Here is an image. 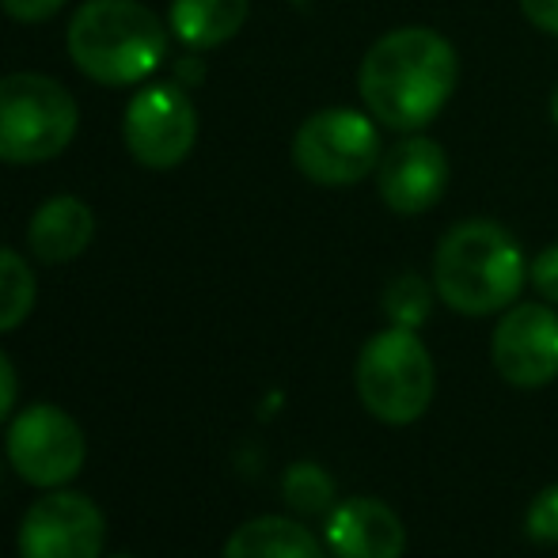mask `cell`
<instances>
[{
	"mask_svg": "<svg viewBox=\"0 0 558 558\" xmlns=\"http://www.w3.org/2000/svg\"><path fill=\"white\" fill-rule=\"evenodd\" d=\"M327 551L331 558H403L407 524L380 498H345L327 513Z\"/></svg>",
	"mask_w": 558,
	"mask_h": 558,
	"instance_id": "7c38bea8",
	"label": "cell"
},
{
	"mask_svg": "<svg viewBox=\"0 0 558 558\" xmlns=\"http://www.w3.org/2000/svg\"><path fill=\"white\" fill-rule=\"evenodd\" d=\"M529 278L521 243L494 221H460L434 251V289L460 316H494L517 304Z\"/></svg>",
	"mask_w": 558,
	"mask_h": 558,
	"instance_id": "7a4b0ae2",
	"label": "cell"
},
{
	"mask_svg": "<svg viewBox=\"0 0 558 558\" xmlns=\"http://www.w3.org/2000/svg\"><path fill=\"white\" fill-rule=\"evenodd\" d=\"M281 498L293 513L301 517H319L335 509V478L327 475V468L312 460L289 463L281 475Z\"/></svg>",
	"mask_w": 558,
	"mask_h": 558,
	"instance_id": "e0dca14e",
	"label": "cell"
},
{
	"mask_svg": "<svg viewBox=\"0 0 558 558\" xmlns=\"http://www.w3.org/2000/svg\"><path fill=\"white\" fill-rule=\"evenodd\" d=\"M81 107L61 81L43 73L0 76V160L46 163L76 137Z\"/></svg>",
	"mask_w": 558,
	"mask_h": 558,
	"instance_id": "5b68a950",
	"label": "cell"
},
{
	"mask_svg": "<svg viewBox=\"0 0 558 558\" xmlns=\"http://www.w3.org/2000/svg\"><path fill=\"white\" fill-rule=\"evenodd\" d=\"M376 118L350 111V107H327L301 122L293 137V163L308 183L316 186H357L384 160Z\"/></svg>",
	"mask_w": 558,
	"mask_h": 558,
	"instance_id": "8992f818",
	"label": "cell"
},
{
	"mask_svg": "<svg viewBox=\"0 0 558 558\" xmlns=\"http://www.w3.org/2000/svg\"><path fill=\"white\" fill-rule=\"evenodd\" d=\"M521 12L544 35H558V0H521Z\"/></svg>",
	"mask_w": 558,
	"mask_h": 558,
	"instance_id": "603a6c76",
	"label": "cell"
},
{
	"mask_svg": "<svg viewBox=\"0 0 558 558\" xmlns=\"http://www.w3.org/2000/svg\"><path fill=\"white\" fill-rule=\"evenodd\" d=\"M107 517L81 490H46L20 521V558H104Z\"/></svg>",
	"mask_w": 558,
	"mask_h": 558,
	"instance_id": "9c48e42d",
	"label": "cell"
},
{
	"mask_svg": "<svg viewBox=\"0 0 558 558\" xmlns=\"http://www.w3.org/2000/svg\"><path fill=\"white\" fill-rule=\"evenodd\" d=\"M92 235H96V214L88 202L73 198V194H58L35 209L27 225V247L38 263L65 266L92 247Z\"/></svg>",
	"mask_w": 558,
	"mask_h": 558,
	"instance_id": "4fadbf2b",
	"label": "cell"
},
{
	"mask_svg": "<svg viewBox=\"0 0 558 558\" xmlns=\"http://www.w3.org/2000/svg\"><path fill=\"white\" fill-rule=\"evenodd\" d=\"M15 399H20V376L8 353L0 350V426L8 422V414H15Z\"/></svg>",
	"mask_w": 558,
	"mask_h": 558,
	"instance_id": "7402d4cb",
	"label": "cell"
},
{
	"mask_svg": "<svg viewBox=\"0 0 558 558\" xmlns=\"http://www.w3.org/2000/svg\"><path fill=\"white\" fill-rule=\"evenodd\" d=\"M460 84L456 46L434 27H396L368 46L357 92L368 114L399 133H418L448 107Z\"/></svg>",
	"mask_w": 558,
	"mask_h": 558,
	"instance_id": "6da1fadb",
	"label": "cell"
},
{
	"mask_svg": "<svg viewBox=\"0 0 558 558\" xmlns=\"http://www.w3.org/2000/svg\"><path fill=\"white\" fill-rule=\"evenodd\" d=\"M490 361L513 388H547L558 380V312L555 304H513L490 338Z\"/></svg>",
	"mask_w": 558,
	"mask_h": 558,
	"instance_id": "30bf717a",
	"label": "cell"
},
{
	"mask_svg": "<svg viewBox=\"0 0 558 558\" xmlns=\"http://www.w3.org/2000/svg\"><path fill=\"white\" fill-rule=\"evenodd\" d=\"M524 529L536 544H558V483L536 494L529 517H524Z\"/></svg>",
	"mask_w": 558,
	"mask_h": 558,
	"instance_id": "d6986e66",
	"label": "cell"
},
{
	"mask_svg": "<svg viewBox=\"0 0 558 558\" xmlns=\"http://www.w3.org/2000/svg\"><path fill=\"white\" fill-rule=\"evenodd\" d=\"M251 0H171V35L191 50H217L240 35Z\"/></svg>",
	"mask_w": 558,
	"mask_h": 558,
	"instance_id": "9a60e30c",
	"label": "cell"
},
{
	"mask_svg": "<svg viewBox=\"0 0 558 558\" xmlns=\"http://www.w3.org/2000/svg\"><path fill=\"white\" fill-rule=\"evenodd\" d=\"M61 4H65V0H0V8H4L15 23H46L61 12Z\"/></svg>",
	"mask_w": 558,
	"mask_h": 558,
	"instance_id": "44dd1931",
	"label": "cell"
},
{
	"mask_svg": "<svg viewBox=\"0 0 558 558\" xmlns=\"http://www.w3.org/2000/svg\"><path fill=\"white\" fill-rule=\"evenodd\" d=\"M8 463L27 486L58 490L84 471L88 437L84 426L58 403H31L8 422Z\"/></svg>",
	"mask_w": 558,
	"mask_h": 558,
	"instance_id": "52a82bcc",
	"label": "cell"
},
{
	"mask_svg": "<svg viewBox=\"0 0 558 558\" xmlns=\"http://www.w3.org/2000/svg\"><path fill=\"white\" fill-rule=\"evenodd\" d=\"M327 544L293 517H251L228 536L221 558H327Z\"/></svg>",
	"mask_w": 558,
	"mask_h": 558,
	"instance_id": "5bb4252c",
	"label": "cell"
},
{
	"mask_svg": "<svg viewBox=\"0 0 558 558\" xmlns=\"http://www.w3.org/2000/svg\"><path fill=\"white\" fill-rule=\"evenodd\" d=\"M376 186L391 214L422 217L448 191V156L434 137H403L391 153H384L376 168Z\"/></svg>",
	"mask_w": 558,
	"mask_h": 558,
	"instance_id": "8fae6325",
	"label": "cell"
},
{
	"mask_svg": "<svg viewBox=\"0 0 558 558\" xmlns=\"http://www.w3.org/2000/svg\"><path fill=\"white\" fill-rule=\"evenodd\" d=\"M551 118H555V125H558V84H555V92H551Z\"/></svg>",
	"mask_w": 558,
	"mask_h": 558,
	"instance_id": "cb8c5ba5",
	"label": "cell"
},
{
	"mask_svg": "<svg viewBox=\"0 0 558 558\" xmlns=\"http://www.w3.org/2000/svg\"><path fill=\"white\" fill-rule=\"evenodd\" d=\"M437 391V368L426 342L411 327H388L361 345L357 396L384 426H411L429 411Z\"/></svg>",
	"mask_w": 558,
	"mask_h": 558,
	"instance_id": "277c9868",
	"label": "cell"
},
{
	"mask_svg": "<svg viewBox=\"0 0 558 558\" xmlns=\"http://www.w3.org/2000/svg\"><path fill=\"white\" fill-rule=\"evenodd\" d=\"M111 558H130V555H111Z\"/></svg>",
	"mask_w": 558,
	"mask_h": 558,
	"instance_id": "d4e9b609",
	"label": "cell"
},
{
	"mask_svg": "<svg viewBox=\"0 0 558 558\" xmlns=\"http://www.w3.org/2000/svg\"><path fill=\"white\" fill-rule=\"evenodd\" d=\"M35 301H38L35 270L23 263L20 251L0 247V335L27 324V316L35 312Z\"/></svg>",
	"mask_w": 558,
	"mask_h": 558,
	"instance_id": "2e32d148",
	"label": "cell"
},
{
	"mask_svg": "<svg viewBox=\"0 0 558 558\" xmlns=\"http://www.w3.org/2000/svg\"><path fill=\"white\" fill-rule=\"evenodd\" d=\"M69 58L88 81L125 88L168 58V27L137 0H88L69 20Z\"/></svg>",
	"mask_w": 558,
	"mask_h": 558,
	"instance_id": "3957f363",
	"label": "cell"
},
{
	"mask_svg": "<svg viewBox=\"0 0 558 558\" xmlns=\"http://www.w3.org/2000/svg\"><path fill=\"white\" fill-rule=\"evenodd\" d=\"M434 293L437 289L429 286L426 278H418V274H399V278H391V286L384 289V312H388L391 327H411V331H418L429 319Z\"/></svg>",
	"mask_w": 558,
	"mask_h": 558,
	"instance_id": "ac0fdd59",
	"label": "cell"
},
{
	"mask_svg": "<svg viewBox=\"0 0 558 558\" xmlns=\"http://www.w3.org/2000/svg\"><path fill=\"white\" fill-rule=\"evenodd\" d=\"M529 281L536 286V293L544 296L547 304H555V308H558V243L544 247L536 258H532Z\"/></svg>",
	"mask_w": 558,
	"mask_h": 558,
	"instance_id": "ffe728a7",
	"label": "cell"
},
{
	"mask_svg": "<svg viewBox=\"0 0 558 558\" xmlns=\"http://www.w3.org/2000/svg\"><path fill=\"white\" fill-rule=\"evenodd\" d=\"M122 137L141 168H179L198 141V111L179 84H148L125 107Z\"/></svg>",
	"mask_w": 558,
	"mask_h": 558,
	"instance_id": "ba28073f",
	"label": "cell"
}]
</instances>
